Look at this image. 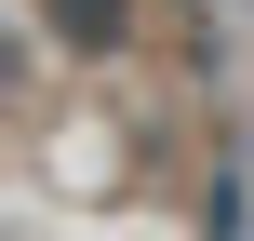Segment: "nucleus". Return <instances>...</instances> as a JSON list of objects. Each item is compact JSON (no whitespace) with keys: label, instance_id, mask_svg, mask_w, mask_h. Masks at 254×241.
<instances>
[{"label":"nucleus","instance_id":"obj_1","mask_svg":"<svg viewBox=\"0 0 254 241\" xmlns=\"http://www.w3.org/2000/svg\"><path fill=\"white\" fill-rule=\"evenodd\" d=\"M40 13H54L67 54H121V27H134V0H40Z\"/></svg>","mask_w":254,"mask_h":241},{"label":"nucleus","instance_id":"obj_2","mask_svg":"<svg viewBox=\"0 0 254 241\" xmlns=\"http://www.w3.org/2000/svg\"><path fill=\"white\" fill-rule=\"evenodd\" d=\"M201 241H254V174H241V161L201 188Z\"/></svg>","mask_w":254,"mask_h":241}]
</instances>
